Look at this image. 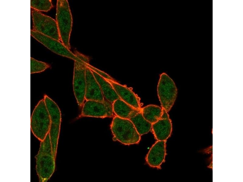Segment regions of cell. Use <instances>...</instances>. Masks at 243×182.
Listing matches in <instances>:
<instances>
[{"label":"cell","instance_id":"5","mask_svg":"<svg viewBox=\"0 0 243 182\" xmlns=\"http://www.w3.org/2000/svg\"><path fill=\"white\" fill-rule=\"evenodd\" d=\"M56 21L61 42L70 50V39L73 19L68 2L67 0H57Z\"/></svg>","mask_w":243,"mask_h":182},{"label":"cell","instance_id":"20","mask_svg":"<svg viewBox=\"0 0 243 182\" xmlns=\"http://www.w3.org/2000/svg\"><path fill=\"white\" fill-rule=\"evenodd\" d=\"M50 67L48 64L30 57V73L40 72Z\"/></svg>","mask_w":243,"mask_h":182},{"label":"cell","instance_id":"13","mask_svg":"<svg viewBox=\"0 0 243 182\" xmlns=\"http://www.w3.org/2000/svg\"><path fill=\"white\" fill-rule=\"evenodd\" d=\"M86 77L85 100L104 101V98L99 83L88 66L86 69Z\"/></svg>","mask_w":243,"mask_h":182},{"label":"cell","instance_id":"4","mask_svg":"<svg viewBox=\"0 0 243 182\" xmlns=\"http://www.w3.org/2000/svg\"><path fill=\"white\" fill-rule=\"evenodd\" d=\"M51 120L44 98L36 106L31 116L30 127L34 134L41 141L49 133Z\"/></svg>","mask_w":243,"mask_h":182},{"label":"cell","instance_id":"18","mask_svg":"<svg viewBox=\"0 0 243 182\" xmlns=\"http://www.w3.org/2000/svg\"><path fill=\"white\" fill-rule=\"evenodd\" d=\"M141 110L144 118L152 124L160 118L163 109L156 105H149L141 108Z\"/></svg>","mask_w":243,"mask_h":182},{"label":"cell","instance_id":"3","mask_svg":"<svg viewBox=\"0 0 243 182\" xmlns=\"http://www.w3.org/2000/svg\"><path fill=\"white\" fill-rule=\"evenodd\" d=\"M75 55L80 59V61H74L73 79L74 94L78 105L83 106L85 99L86 86V71L89 64V57L77 50Z\"/></svg>","mask_w":243,"mask_h":182},{"label":"cell","instance_id":"17","mask_svg":"<svg viewBox=\"0 0 243 182\" xmlns=\"http://www.w3.org/2000/svg\"><path fill=\"white\" fill-rule=\"evenodd\" d=\"M113 107L115 116L126 119H129L131 113L136 110L120 98L113 103Z\"/></svg>","mask_w":243,"mask_h":182},{"label":"cell","instance_id":"12","mask_svg":"<svg viewBox=\"0 0 243 182\" xmlns=\"http://www.w3.org/2000/svg\"><path fill=\"white\" fill-rule=\"evenodd\" d=\"M166 154V141L157 140L147 153L145 160L151 167L159 168Z\"/></svg>","mask_w":243,"mask_h":182},{"label":"cell","instance_id":"11","mask_svg":"<svg viewBox=\"0 0 243 182\" xmlns=\"http://www.w3.org/2000/svg\"><path fill=\"white\" fill-rule=\"evenodd\" d=\"M163 109L161 117L152 124L151 130L157 140L166 141L171 135L172 125L168 112Z\"/></svg>","mask_w":243,"mask_h":182},{"label":"cell","instance_id":"2","mask_svg":"<svg viewBox=\"0 0 243 182\" xmlns=\"http://www.w3.org/2000/svg\"><path fill=\"white\" fill-rule=\"evenodd\" d=\"M114 140H117L125 145L138 143L141 136L129 119L115 116L110 125Z\"/></svg>","mask_w":243,"mask_h":182},{"label":"cell","instance_id":"15","mask_svg":"<svg viewBox=\"0 0 243 182\" xmlns=\"http://www.w3.org/2000/svg\"><path fill=\"white\" fill-rule=\"evenodd\" d=\"M94 77L100 86L104 98L113 103L119 98L113 87L107 79L91 69Z\"/></svg>","mask_w":243,"mask_h":182},{"label":"cell","instance_id":"9","mask_svg":"<svg viewBox=\"0 0 243 182\" xmlns=\"http://www.w3.org/2000/svg\"><path fill=\"white\" fill-rule=\"evenodd\" d=\"M79 117L89 116L97 118L114 117L113 103L104 99L103 101L87 100L84 103Z\"/></svg>","mask_w":243,"mask_h":182},{"label":"cell","instance_id":"7","mask_svg":"<svg viewBox=\"0 0 243 182\" xmlns=\"http://www.w3.org/2000/svg\"><path fill=\"white\" fill-rule=\"evenodd\" d=\"M43 98L50 116L51 123L49 133L53 153L56 158L61 121V113L58 106L50 98L45 95Z\"/></svg>","mask_w":243,"mask_h":182},{"label":"cell","instance_id":"16","mask_svg":"<svg viewBox=\"0 0 243 182\" xmlns=\"http://www.w3.org/2000/svg\"><path fill=\"white\" fill-rule=\"evenodd\" d=\"M129 119L141 136L148 133L151 130L152 124L144 118L141 109H136L132 112Z\"/></svg>","mask_w":243,"mask_h":182},{"label":"cell","instance_id":"6","mask_svg":"<svg viewBox=\"0 0 243 182\" xmlns=\"http://www.w3.org/2000/svg\"><path fill=\"white\" fill-rule=\"evenodd\" d=\"M157 91L162 107L169 112L176 100L177 90L173 81L165 73L160 76Z\"/></svg>","mask_w":243,"mask_h":182},{"label":"cell","instance_id":"10","mask_svg":"<svg viewBox=\"0 0 243 182\" xmlns=\"http://www.w3.org/2000/svg\"><path fill=\"white\" fill-rule=\"evenodd\" d=\"M31 35L37 41L54 53L61 56L80 61V59L72 53L59 41L45 35L39 32L30 30Z\"/></svg>","mask_w":243,"mask_h":182},{"label":"cell","instance_id":"1","mask_svg":"<svg viewBox=\"0 0 243 182\" xmlns=\"http://www.w3.org/2000/svg\"><path fill=\"white\" fill-rule=\"evenodd\" d=\"M35 157L36 170L39 181L46 182L54 171L56 158L53 153L49 133L41 141L39 151Z\"/></svg>","mask_w":243,"mask_h":182},{"label":"cell","instance_id":"14","mask_svg":"<svg viewBox=\"0 0 243 182\" xmlns=\"http://www.w3.org/2000/svg\"><path fill=\"white\" fill-rule=\"evenodd\" d=\"M106 79L111 84L120 99L136 109H141L139 98L130 89L114 79Z\"/></svg>","mask_w":243,"mask_h":182},{"label":"cell","instance_id":"8","mask_svg":"<svg viewBox=\"0 0 243 182\" xmlns=\"http://www.w3.org/2000/svg\"><path fill=\"white\" fill-rule=\"evenodd\" d=\"M31 15L33 23V30L57 40H60L55 20L33 9Z\"/></svg>","mask_w":243,"mask_h":182},{"label":"cell","instance_id":"19","mask_svg":"<svg viewBox=\"0 0 243 182\" xmlns=\"http://www.w3.org/2000/svg\"><path fill=\"white\" fill-rule=\"evenodd\" d=\"M31 8L38 11L48 12L53 6L51 0H31Z\"/></svg>","mask_w":243,"mask_h":182}]
</instances>
